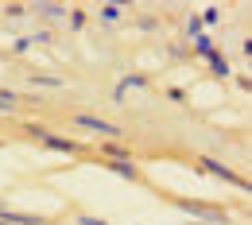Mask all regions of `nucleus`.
I'll return each instance as SVG.
<instances>
[{"label": "nucleus", "instance_id": "10", "mask_svg": "<svg viewBox=\"0 0 252 225\" xmlns=\"http://www.w3.org/2000/svg\"><path fill=\"white\" fill-rule=\"evenodd\" d=\"M105 156H109V160H128V152L121 144H105Z\"/></svg>", "mask_w": 252, "mask_h": 225}, {"label": "nucleus", "instance_id": "1", "mask_svg": "<svg viewBox=\"0 0 252 225\" xmlns=\"http://www.w3.org/2000/svg\"><path fill=\"white\" fill-rule=\"evenodd\" d=\"M74 125L86 129V132H97V136H109V140L121 136V129H117L113 121H101V117H94V113H74Z\"/></svg>", "mask_w": 252, "mask_h": 225}, {"label": "nucleus", "instance_id": "12", "mask_svg": "<svg viewBox=\"0 0 252 225\" xmlns=\"http://www.w3.org/2000/svg\"><path fill=\"white\" fill-rule=\"evenodd\" d=\"M187 35H190V39H198V35H202V24H198V20H187Z\"/></svg>", "mask_w": 252, "mask_h": 225}, {"label": "nucleus", "instance_id": "11", "mask_svg": "<svg viewBox=\"0 0 252 225\" xmlns=\"http://www.w3.org/2000/svg\"><path fill=\"white\" fill-rule=\"evenodd\" d=\"M221 20V12L218 8H206V12H202V20H198V24H210V28H214V24H218Z\"/></svg>", "mask_w": 252, "mask_h": 225}, {"label": "nucleus", "instance_id": "4", "mask_svg": "<svg viewBox=\"0 0 252 225\" xmlns=\"http://www.w3.org/2000/svg\"><path fill=\"white\" fill-rule=\"evenodd\" d=\"M109 171H113V175H121V179H136V175H140L132 160H113V163H109Z\"/></svg>", "mask_w": 252, "mask_h": 225}, {"label": "nucleus", "instance_id": "2", "mask_svg": "<svg viewBox=\"0 0 252 225\" xmlns=\"http://www.w3.org/2000/svg\"><path fill=\"white\" fill-rule=\"evenodd\" d=\"M202 167H206L210 175H218V179H229V183H237V187H245V179H241V175H233V171H229L225 163H218V160H202Z\"/></svg>", "mask_w": 252, "mask_h": 225}, {"label": "nucleus", "instance_id": "3", "mask_svg": "<svg viewBox=\"0 0 252 225\" xmlns=\"http://www.w3.org/2000/svg\"><path fill=\"white\" fill-rule=\"evenodd\" d=\"M183 210L198 214V218H206V222H225V218H221V210H210V206H198V202H183Z\"/></svg>", "mask_w": 252, "mask_h": 225}, {"label": "nucleus", "instance_id": "6", "mask_svg": "<svg viewBox=\"0 0 252 225\" xmlns=\"http://www.w3.org/2000/svg\"><path fill=\"white\" fill-rule=\"evenodd\" d=\"M43 144H47L51 152H74V140H63V136H51V132H43Z\"/></svg>", "mask_w": 252, "mask_h": 225}, {"label": "nucleus", "instance_id": "9", "mask_svg": "<svg viewBox=\"0 0 252 225\" xmlns=\"http://www.w3.org/2000/svg\"><path fill=\"white\" fill-rule=\"evenodd\" d=\"M210 66H214V74H221V78H229V63H225V59H221L218 51H214V55H210Z\"/></svg>", "mask_w": 252, "mask_h": 225}, {"label": "nucleus", "instance_id": "8", "mask_svg": "<svg viewBox=\"0 0 252 225\" xmlns=\"http://www.w3.org/2000/svg\"><path fill=\"white\" fill-rule=\"evenodd\" d=\"M97 16H101L105 24H117V20H121V8H117V4H105V8L97 12Z\"/></svg>", "mask_w": 252, "mask_h": 225}, {"label": "nucleus", "instance_id": "13", "mask_svg": "<svg viewBox=\"0 0 252 225\" xmlns=\"http://www.w3.org/2000/svg\"><path fill=\"white\" fill-rule=\"evenodd\" d=\"M78 225H105V222H101V218H90V214H82V218H78Z\"/></svg>", "mask_w": 252, "mask_h": 225}, {"label": "nucleus", "instance_id": "5", "mask_svg": "<svg viewBox=\"0 0 252 225\" xmlns=\"http://www.w3.org/2000/svg\"><path fill=\"white\" fill-rule=\"evenodd\" d=\"M32 12H39V16H47L51 24H59L66 16V8H59V4H32Z\"/></svg>", "mask_w": 252, "mask_h": 225}, {"label": "nucleus", "instance_id": "14", "mask_svg": "<svg viewBox=\"0 0 252 225\" xmlns=\"http://www.w3.org/2000/svg\"><path fill=\"white\" fill-rule=\"evenodd\" d=\"M0 225H8V222H0Z\"/></svg>", "mask_w": 252, "mask_h": 225}, {"label": "nucleus", "instance_id": "7", "mask_svg": "<svg viewBox=\"0 0 252 225\" xmlns=\"http://www.w3.org/2000/svg\"><path fill=\"white\" fill-rule=\"evenodd\" d=\"M194 51H198L202 59H210V55H214V39H206V35H198V39H194Z\"/></svg>", "mask_w": 252, "mask_h": 225}]
</instances>
